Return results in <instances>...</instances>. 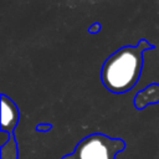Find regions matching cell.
Wrapping results in <instances>:
<instances>
[{
    "instance_id": "cell-1",
    "label": "cell",
    "mask_w": 159,
    "mask_h": 159,
    "mask_svg": "<svg viewBox=\"0 0 159 159\" xmlns=\"http://www.w3.org/2000/svg\"><path fill=\"white\" fill-rule=\"evenodd\" d=\"M154 45L142 39L137 45H127L113 52L104 61L101 70V81L112 93L123 94L130 91L139 81L144 63L143 55L153 50Z\"/></svg>"
},
{
    "instance_id": "cell-2",
    "label": "cell",
    "mask_w": 159,
    "mask_h": 159,
    "mask_svg": "<svg viewBox=\"0 0 159 159\" xmlns=\"http://www.w3.org/2000/svg\"><path fill=\"white\" fill-rule=\"evenodd\" d=\"M124 149L123 139L111 138L103 133H92L81 139L73 152L61 159H116L117 154Z\"/></svg>"
},
{
    "instance_id": "cell-3",
    "label": "cell",
    "mask_w": 159,
    "mask_h": 159,
    "mask_svg": "<svg viewBox=\"0 0 159 159\" xmlns=\"http://www.w3.org/2000/svg\"><path fill=\"white\" fill-rule=\"evenodd\" d=\"M1 133L14 134V130L20 119V109L17 104L6 94H1Z\"/></svg>"
},
{
    "instance_id": "cell-4",
    "label": "cell",
    "mask_w": 159,
    "mask_h": 159,
    "mask_svg": "<svg viewBox=\"0 0 159 159\" xmlns=\"http://www.w3.org/2000/svg\"><path fill=\"white\" fill-rule=\"evenodd\" d=\"M159 102V84L152 83L143 91L135 94L134 106L137 109H144L149 104H155Z\"/></svg>"
},
{
    "instance_id": "cell-5",
    "label": "cell",
    "mask_w": 159,
    "mask_h": 159,
    "mask_svg": "<svg viewBox=\"0 0 159 159\" xmlns=\"http://www.w3.org/2000/svg\"><path fill=\"white\" fill-rule=\"evenodd\" d=\"M19 157V148L15 134L7 135L5 143L0 145V159H17Z\"/></svg>"
},
{
    "instance_id": "cell-6",
    "label": "cell",
    "mask_w": 159,
    "mask_h": 159,
    "mask_svg": "<svg viewBox=\"0 0 159 159\" xmlns=\"http://www.w3.org/2000/svg\"><path fill=\"white\" fill-rule=\"evenodd\" d=\"M52 124L51 123H40L36 125V130L37 132H48L52 129Z\"/></svg>"
},
{
    "instance_id": "cell-7",
    "label": "cell",
    "mask_w": 159,
    "mask_h": 159,
    "mask_svg": "<svg viewBox=\"0 0 159 159\" xmlns=\"http://www.w3.org/2000/svg\"><path fill=\"white\" fill-rule=\"evenodd\" d=\"M102 30V25L99 24V22H94V24H92L89 27H88V32L89 34H97V32H99Z\"/></svg>"
}]
</instances>
